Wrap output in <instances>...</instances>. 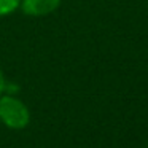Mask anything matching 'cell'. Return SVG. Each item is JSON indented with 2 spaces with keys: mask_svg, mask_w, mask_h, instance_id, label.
<instances>
[{
  "mask_svg": "<svg viewBox=\"0 0 148 148\" xmlns=\"http://www.w3.org/2000/svg\"><path fill=\"white\" fill-rule=\"evenodd\" d=\"M0 121L10 129H24L30 121V112L21 99L11 94L0 96Z\"/></svg>",
  "mask_w": 148,
  "mask_h": 148,
  "instance_id": "1",
  "label": "cell"
},
{
  "mask_svg": "<svg viewBox=\"0 0 148 148\" xmlns=\"http://www.w3.org/2000/svg\"><path fill=\"white\" fill-rule=\"evenodd\" d=\"M62 0H21L19 10L29 18H45L61 7Z\"/></svg>",
  "mask_w": 148,
  "mask_h": 148,
  "instance_id": "2",
  "label": "cell"
},
{
  "mask_svg": "<svg viewBox=\"0 0 148 148\" xmlns=\"http://www.w3.org/2000/svg\"><path fill=\"white\" fill-rule=\"evenodd\" d=\"M21 0H0V18L10 16L14 11L19 10Z\"/></svg>",
  "mask_w": 148,
  "mask_h": 148,
  "instance_id": "3",
  "label": "cell"
},
{
  "mask_svg": "<svg viewBox=\"0 0 148 148\" xmlns=\"http://www.w3.org/2000/svg\"><path fill=\"white\" fill-rule=\"evenodd\" d=\"M5 89H7V80H5V75L0 69V96L5 92Z\"/></svg>",
  "mask_w": 148,
  "mask_h": 148,
  "instance_id": "4",
  "label": "cell"
}]
</instances>
